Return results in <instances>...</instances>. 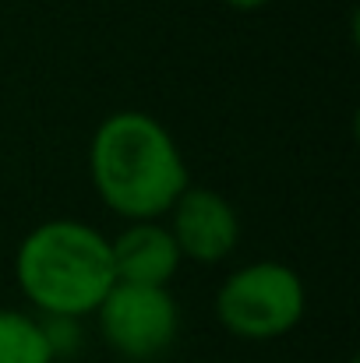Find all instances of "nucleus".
<instances>
[{
  "label": "nucleus",
  "mask_w": 360,
  "mask_h": 363,
  "mask_svg": "<svg viewBox=\"0 0 360 363\" xmlns=\"http://www.w3.org/2000/svg\"><path fill=\"white\" fill-rule=\"evenodd\" d=\"M89 177L110 212L127 223L163 219L191 187L173 134L141 110H117L89 141Z\"/></svg>",
  "instance_id": "obj_1"
},
{
  "label": "nucleus",
  "mask_w": 360,
  "mask_h": 363,
  "mask_svg": "<svg viewBox=\"0 0 360 363\" xmlns=\"http://www.w3.org/2000/svg\"><path fill=\"white\" fill-rule=\"evenodd\" d=\"M14 279L43 318L96 314L114 289L110 237L82 219H50L25 233L14 254Z\"/></svg>",
  "instance_id": "obj_2"
},
{
  "label": "nucleus",
  "mask_w": 360,
  "mask_h": 363,
  "mask_svg": "<svg viewBox=\"0 0 360 363\" xmlns=\"http://www.w3.org/2000/svg\"><path fill=\"white\" fill-rule=\"evenodd\" d=\"M307 314L304 279L283 261H251L230 272L216 293L219 325L247 342L290 335Z\"/></svg>",
  "instance_id": "obj_3"
},
{
  "label": "nucleus",
  "mask_w": 360,
  "mask_h": 363,
  "mask_svg": "<svg viewBox=\"0 0 360 363\" xmlns=\"http://www.w3.org/2000/svg\"><path fill=\"white\" fill-rule=\"evenodd\" d=\"M96 318L107 346L134 363L163 357L180 332V311L166 286L114 282L107 300L96 307Z\"/></svg>",
  "instance_id": "obj_4"
},
{
  "label": "nucleus",
  "mask_w": 360,
  "mask_h": 363,
  "mask_svg": "<svg viewBox=\"0 0 360 363\" xmlns=\"http://www.w3.org/2000/svg\"><path fill=\"white\" fill-rule=\"evenodd\" d=\"M166 216H170L166 230L184 261L219 264L223 257H230L237 250L240 216L212 187H184V194L173 201V208Z\"/></svg>",
  "instance_id": "obj_5"
},
{
  "label": "nucleus",
  "mask_w": 360,
  "mask_h": 363,
  "mask_svg": "<svg viewBox=\"0 0 360 363\" xmlns=\"http://www.w3.org/2000/svg\"><path fill=\"white\" fill-rule=\"evenodd\" d=\"M110 257H114V279L134 286H170V279L184 261L170 230L159 219L127 223L110 240Z\"/></svg>",
  "instance_id": "obj_6"
},
{
  "label": "nucleus",
  "mask_w": 360,
  "mask_h": 363,
  "mask_svg": "<svg viewBox=\"0 0 360 363\" xmlns=\"http://www.w3.org/2000/svg\"><path fill=\"white\" fill-rule=\"evenodd\" d=\"M0 363H53L39 318L0 307Z\"/></svg>",
  "instance_id": "obj_7"
},
{
  "label": "nucleus",
  "mask_w": 360,
  "mask_h": 363,
  "mask_svg": "<svg viewBox=\"0 0 360 363\" xmlns=\"http://www.w3.org/2000/svg\"><path fill=\"white\" fill-rule=\"evenodd\" d=\"M43 321V332H46V342L53 350V360L57 357H67L82 346V325L75 318H39Z\"/></svg>",
  "instance_id": "obj_8"
},
{
  "label": "nucleus",
  "mask_w": 360,
  "mask_h": 363,
  "mask_svg": "<svg viewBox=\"0 0 360 363\" xmlns=\"http://www.w3.org/2000/svg\"><path fill=\"white\" fill-rule=\"evenodd\" d=\"M227 7H234V11H261L265 4H272V0H223Z\"/></svg>",
  "instance_id": "obj_9"
}]
</instances>
